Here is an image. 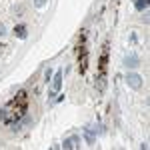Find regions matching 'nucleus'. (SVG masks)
Instances as JSON below:
<instances>
[{
	"instance_id": "f257e3e1",
	"label": "nucleus",
	"mask_w": 150,
	"mask_h": 150,
	"mask_svg": "<svg viewBox=\"0 0 150 150\" xmlns=\"http://www.w3.org/2000/svg\"><path fill=\"white\" fill-rule=\"evenodd\" d=\"M126 84L130 88H140V86H142V78H140L138 74H132V72H130L126 76Z\"/></svg>"
},
{
	"instance_id": "f03ea898",
	"label": "nucleus",
	"mask_w": 150,
	"mask_h": 150,
	"mask_svg": "<svg viewBox=\"0 0 150 150\" xmlns=\"http://www.w3.org/2000/svg\"><path fill=\"white\" fill-rule=\"evenodd\" d=\"M60 88H62V70H58L56 76H54V82H52V92H50V94L54 96V94H56Z\"/></svg>"
},
{
	"instance_id": "7ed1b4c3",
	"label": "nucleus",
	"mask_w": 150,
	"mask_h": 150,
	"mask_svg": "<svg viewBox=\"0 0 150 150\" xmlns=\"http://www.w3.org/2000/svg\"><path fill=\"white\" fill-rule=\"evenodd\" d=\"M78 144H80V136H72V138H66L62 142L64 148H78Z\"/></svg>"
},
{
	"instance_id": "20e7f679",
	"label": "nucleus",
	"mask_w": 150,
	"mask_h": 150,
	"mask_svg": "<svg viewBox=\"0 0 150 150\" xmlns=\"http://www.w3.org/2000/svg\"><path fill=\"white\" fill-rule=\"evenodd\" d=\"M138 64H140V60H138V56H134V54H130V56L124 58V66H126V68H136Z\"/></svg>"
},
{
	"instance_id": "39448f33",
	"label": "nucleus",
	"mask_w": 150,
	"mask_h": 150,
	"mask_svg": "<svg viewBox=\"0 0 150 150\" xmlns=\"http://www.w3.org/2000/svg\"><path fill=\"white\" fill-rule=\"evenodd\" d=\"M14 36H18V38H26V26H24V24L16 26V28H14Z\"/></svg>"
},
{
	"instance_id": "423d86ee",
	"label": "nucleus",
	"mask_w": 150,
	"mask_h": 150,
	"mask_svg": "<svg viewBox=\"0 0 150 150\" xmlns=\"http://www.w3.org/2000/svg\"><path fill=\"white\" fill-rule=\"evenodd\" d=\"M148 8V0H136V10H146Z\"/></svg>"
},
{
	"instance_id": "0eeeda50",
	"label": "nucleus",
	"mask_w": 150,
	"mask_h": 150,
	"mask_svg": "<svg viewBox=\"0 0 150 150\" xmlns=\"http://www.w3.org/2000/svg\"><path fill=\"white\" fill-rule=\"evenodd\" d=\"M34 4H36V6H38V8H42V6L46 4V0H34Z\"/></svg>"
},
{
	"instance_id": "6e6552de",
	"label": "nucleus",
	"mask_w": 150,
	"mask_h": 150,
	"mask_svg": "<svg viewBox=\"0 0 150 150\" xmlns=\"http://www.w3.org/2000/svg\"><path fill=\"white\" fill-rule=\"evenodd\" d=\"M6 34V26H4V24H0V36H4Z\"/></svg>"
}]
</instances>
